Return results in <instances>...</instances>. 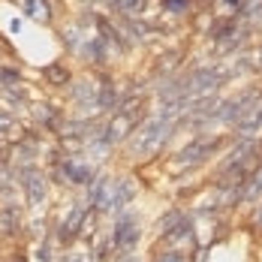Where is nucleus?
<instances>
[{"label": "nucleus", "mask_w": 262, "mask_h": 262, "mask_svg": "<svg viewBox=\"0 0 262 262\" xmlns=\"http://www.w3.org/2000/svg\"><path fill=\"white\" fill-rule=\"evenodd\" d=\"M82 220H85V208L82 205H76L72 208V217H66V223H63V229H60V238H72L79 232V226H82Z\"/></svg>", "instance_id": "1a4fd4ad"}, {"label": "nucleus", "mask_w": 262, "mask_h": 262, "mask_svg": "<svg viewBox=\"0 0 262 262\" xmlns=\"http://www.w3.org/2000/svg\"><path fill=\"white\" fill-rule=\"evenodd\" d=\"M115 9L127 12V15H136V12L145 9V0H115Z\"/></svg>", "instance_id": "f8f14e48"}, {"label": "nucleus", "mask_w": 262, "mask_h": 262, "mask_svg": "<svg viewBox=\"0 0 262 262\" xmlns=\"http://www.w3.org/2000/svg\"><path fill=\"white\" fill-rule=\"evenodd\" d=\"M217 148V139H205V142H193L190 148H184L181 151V157H184V163H190V160H202L205 154H211Z\"/></svg>", "instance_id": "0eeeda50"}, {"label": "nucleus", "mask_w": 262, "mask_h": 262, "mask_svg": "<svg viewBox=\"0 0 262 262\" xmlns=\"http://www.w3.org/2000/svg\"><path fill=\"white\" fill-rule=\"evenodd\" d=\"M223 76L220 72H214V69H199V72H193L190 79L184 82V94H202V91H211V88H217V82H220Z\"/></svg>", "instance_id": "7ed1b4c3"}, {"label": "nucleus", "mask_w": 262, "mask_h": 262, "mask_svg": "<svg viewBox=\"0 0 262 262\" xmlns=\"http://www.w3.org/2000/svg\"><path fill=\"white\" fill-rule=\"evenodd\" d=\"M136 238H139L136 220H133V217H121V220H118V226H115V244H118V250H124V253L133 250Z\"/></svg>", "instance_id": "20e7f679"}, {"label": "nucleus", "mask_w": 262, "mask_h": 262, "mask_svg": "<svg viewBox=\"0 0 262 262\" xmlns=\"http://www.w3.org/2000/svg\"><path fill=\"white\" fill-rule=\"evenodd\" d=\"M133 193H136V190H133V184H130V181H118V184H115V196H111V205L124 208V205L133 199Z\"/></svg>", "instance_id": "9d476101"}, {"label": "nucleus", "mask_w": 262, "mask_h": 262, "mask_svg": "<svg viewBox=\"0 0 262 262\" xmlns=\"http://www.w3.org/2000/svg\"><path fill=\"white\" fill-rule=\"evenodd\" d=\"M3 127H9V118H0V130H3Z\"/></svg>", "instance_id": "f3484780"}, {"label": "nucleus", "mask_w": 262, "mask_h": 262, "mask_svg": "<svg viewBox=\"0 0 262 262\" xmlns=\"http://www.w3.org/2000/svg\"><path fill=\"white\" fill-rule=\"evenodd\" d=\"M66 172H69V178H76L79 184H85V181H88V172H85V169H79V166H66Z\"/></svg>", "instance_id": "2eb2a0df"}, {"label": "nucleus", "mask_w": 262, "mask_h": 262, "mask_svg": "<svg viewBox=\"0 0 262 262\" xmlns=\"http://www.w3.org/2000/svg\"><path fill=\"white\" fill-rule=\"evenodd\" d=\"M223 3H226V6H235V3H238V0H223Z\"/></svg>", "instance_id": "a211bd4d"}, {"label": "nucleus", "mask_w": 262, "mask_h": 262, "mask_svg": "<svg viewBox=\"0 0 262 262\" xmlns=\"http://www.w3.org/2000/svg\"><path fill=\"white\" fill-rule=\"evenodd\" d=\"M262 124V97H247L241 105V115H238V130L250 133Z\"/></svg>", "instance_id": "f03ea898"}, {"label": "nucleus", "mask_w": 262, "mask_h": 262, "mask_svg": "<svg viewBox=\"0 0 262 262\" xmlns=\"http://www.w3.org/2000/svg\"><path fill=\"white\" fill-rule=\"evenodd\" d=\"M46 76H49L52 82H57V85H63V82H69V72H63L60 66H49V69H46Z\"/></svg>", "instance_id": "ddd939ff"}, {"label": "nucleus", "mask_w": 262, "mask_h": 262, "mask_svg": "<svg viewBox=\"0 0 262 262\" xmlns=\"http://www.w3.org/2000/svg\"><path fill=\"white\" fill-rule=\"evenodd\" d=\"M166 136H169V121H166V118L148 121V124L139 130V139H136V145H133V151H136V154H151V151H157V148L163 145Z\"/></svg>", "instance_id": "f257e3e1"}, {"label": "nucleus", "mask_w": 262, "mask_h": 262, "mask_svg": "<svg viewBox=\"0 0 262 262\" xmlns=\"http://www.w3.org/2000/svg\"><path fill=\"white\" fill-rule=\"evenodd\" d=\"M157 262H187V256H184V253H178V250H166V253H160V256H157Z\"/></svg>", "instance_id": "4468645a"}, {"label": "nucleus", "mask_w": 262, "mask_h": 262, "mask_svg": "<svg viewBox=\"0 0 262 262\" xmlns=\"http://www.w3.org/2000/svg\"><path fill=\"white\" fill-rule=\"evenodd\" d=\"M133 124H136V115H130V111L118 115L115 121L105 127V142H118V139H124V136L133 130Z\"/></svg>", "instance_id": "39448f33"}, {"label": "nucleus", "mask_w": 262, "mask_h": 262, "mask_svg": "<svg viewBox=\"0 0 262 262\" xmlns=\"http://www.w3.org/2000/svg\"><path fill=\"white\" fill-rule=\"evenodd\" d=\"M24 184H27V196H30V202H33V205H40L43 196H46V181H43L40 175H33V172H30Z\"/></svg>", "instance_id": "6e6552de"}, {"label": "nucleus", "mask_w": 262, "mask_h": 262, "mask_svg": "<svg viewBox=\"0 0 262 262\" xmlns=\"http://www.w3.org/2000/svg\"><path fill=\"white\" fill-rule=\"evenodd\" d=\"M24 12L36 21H49V3H43V0H24Z\"/></svg>", "instance_id": "9b49d317"}, {"label": "nucleus", "mask_w": 262, "mask_h": 262, "mask_svg": "<svg viewBox=\"0 0 262 262\" xmlns=\"http://www.w3.org/2000/svg\"><path fill=\"white\" fill-rule=\"evenodd\" d=\"M111 196H115V187H111V181H97V187L91 190V202L100 208V211H105V208H111Z\"/></svg>", "instance_id": "423d86ee"}, {"label": "nucleus", "mask_w": 262, "mask_h": 262, "mask_svg": "<svg viewBox=\"0 0 262 262\" xmlns=\"http://www.w3.org/2000/svg\"><path fill=\"white\" fill-rule=\"evenodd\" d=\"M184 0H166V9H181Z\"/></svg>", "instance_id": "dca6fc26"}, {"label": "nucleus", "mask_w": 262, "mask_h": 262, "mask_svg": "<svg viewBox=\"0 0 262 262\" xmlns=\"http://www.w3.org/2000/svg\"><path fill=\"white\" fill-rule=\"evenodd\" d=\"M130 262H133V259H130Z\"/></svg>", "instance_id": "6ab92c4d"}]
</instances>
